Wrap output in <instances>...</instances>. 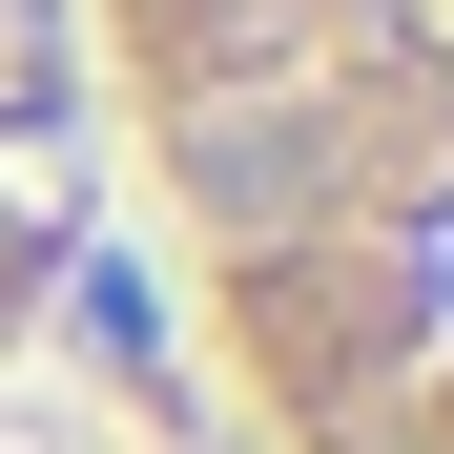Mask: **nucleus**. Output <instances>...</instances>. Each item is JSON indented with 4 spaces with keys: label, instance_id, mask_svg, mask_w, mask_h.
<instances>
[{
    "label": "nucleus",
    "instance_id": "f257e3e1",
    "mask_svg": "<svg viewBox=\"0 0 454 454\" xmlns=\"http://www.w3.org/2000/svg\"><path fill=\"white\" fill-rule=\"evenodd\" d=\"M207 207L227 227H310V145L289 124H207Z\"/></svg>",
    "mask_w": 454,
    "mask_h": 454
}]
</instances>
